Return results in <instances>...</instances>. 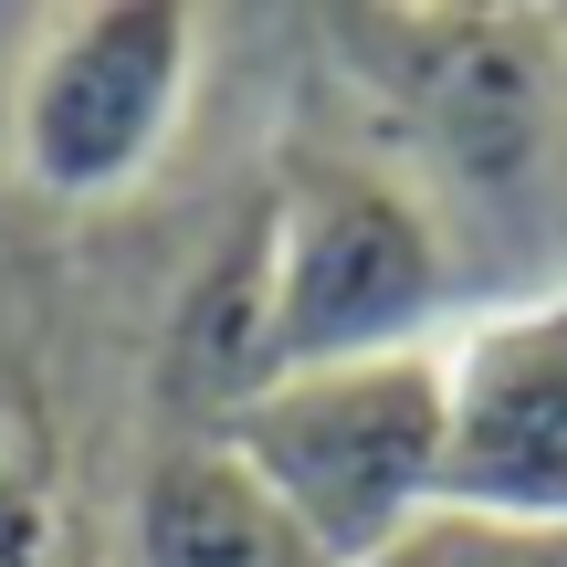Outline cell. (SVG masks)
<instances>
[{"mask_svg":"<svg viewBox=\"0 0 567 567\" xmlns=\"http://www.w3.org/2000/svg\"><path fill=\"white\" fill-rule=\"evenodd\" d=\"M264 252V379L410 358L463 326V264L431 200L389 168H316L252 221Z\"/></svg>","mask_w":567,"mask_h":567,"instance_id":"3","label":"cell"},{"mask_svg":"<svg viewBox=\"0 0 567 567\" xmlns=\"http://www.w3.org/2000/svg\"><path fill=\"white\" fill-rule=\"evenodd\" d=\"M210 431L337 567L400 557L442 515V347L284 368Z\"/></svg>","mask_w":567,"mask_h":567,"instance_id":"2","label":"cell"},{"mask_svg":"<svg viewBox=\"0 0 567 567\" xmlns=\"http://www.w3.org/2000/svg\"><path fill=\"white\" fill-rule=\"evenodd\" d=\"M337 53L368 74L410 147V189L452 231V264H515L567 231V53L557 11H368L337 21Z\"/></svg>","mask_w":567,"mask_h":567,"instance_id":"1","label":"cell"},{"mask_svg":"<svg viewBox=\"0 0 567 567\" xmlns=\"http://www.w3.org/2000/svg\"><path fill=\"white\" fill-rule=\"evenodd\" d=\"M200 95V11L179 0H84L21 53L11 168L32 200L105 210L158 179Z\"/></svg>","mask_w":567,"mask_h":567,"instance_id":"4","label":"cell"},{"mask_svg":"<svg viewBox=\"0 0 567 567\" xmlns=\"http://www.w3.org/2000/svg\"><path fill=\"white\" fill-rule=\"evenodd\" d=\"M557 53H567V11H557Z\"/></svg>","mask_w":567,"mask_h":567,"instance_id":"10","label":"cell"},{"mask_svg":"<svg viewBox=\"0 0 567 567\" xmlns=\"http://www.w3.org/2000/svg\"><path fill=\"white\" fill-rule=\"evenodd\" d=\"M126 567H337L295 515L231 463L221 431L168 442L126 505Z\"/></svg>","mask_w":567,"mask_h":567,"instance_id":"6","label":"cell"},{"mask_svg":"<svg viewBox=\"0 0 567 567\" xmlns=\"http://www.w3.org/2000/svg\"><path fill=\"white\" fill-rule=\"evenodd\" d=\"M0 567H63V473L21 389H0Z\"/></svg>","mask_w":567,"mask_h":567,"instance_id":"7","label":"cell"},{"mask_svg":"<svg viewBox=\"0 0 567 567\" xmlns=\"http://www.w3.org/2000/svg\"><path fill=\"white\" fill-rule=\"evenodd\" d=\"M442 515L567 526V284L463 305L442 337Z\"/></svg>","mask_w":567,"mask_h":567,"instance_id":"5","label":"cell"},{"mask_svg":"<svg viewBox=\"0 0 567 567\" xmlns=\"http://www.w3.org/2000/svg\"><path fill=\"white\" fill-rule=\"evenodd\" d=\"M63 567H74V557H63ZM116 567H126V557H116Z\"/></svg>","mask_w":567,"mask_h":567,"instance_id":"11","label":"cell"},{"mask_svg":"<svg viewBox=\"0 0 567 567\" xmlns=\"http://www.w3.org/2000/svg\"><path fill=\"white\" fill-rule=\"evenodd\" d=\"M421 567H567V526H494V515H431Z\"/></svg>","mask_w":567,"mask_h":567,"instance_id":"8","label":"cell"},{"mask_svg":"<svg viewBox=\"0 0 567 567\" xmlns=\"http://www.w3.org/2000/svg\"><path fill=\"white\" fill-rule=\"evenodd\" d=\"M379 567H421V536H410V547H400V557H379Z\"/></svg>","mask_w":567,"mask_h":567,"instance_id":"9","label":"cell"}]
</instances>
